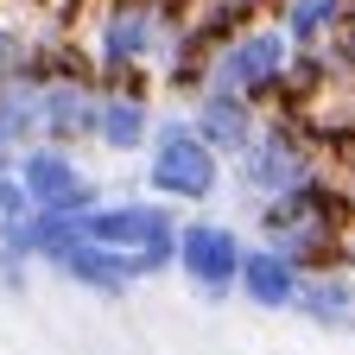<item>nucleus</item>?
I'll return each mask as SVG.
<instances>
[{
    "label": "nucleus",
    "mask_w": 355,
    "mask_h": 355,
    "mask_svg": "<svg viewBox=\"0 0 355 355\" xmlns=\"http://www.w3.org/2000/svg\"><path fill=\"white\" fill-rule=\"evenodd\" d=\"M140 184H146V197H159L171 209H209L229 184V165L197 140L184 108H159V127L140 153Z\"/></svg>",
    "instance_id": "nucleus-1"
},
{
    "label": "nucleus",
    "mask_w": 355,
    "mask_h": 355,
    "mask_svg": "<svg viewBox=\"0 0 355 355\" xmlns=\"http://www.w3.org/2000/svg\"><path fill=\"white\" fill-rule=\"evenodd\" d=\"M241 254H248L241 222L209 216V209L178 216L171 273L191 286V298H203V304H229V298H235V279H241Z\"/></svg>",
    "instance_id": "nucleus-2"
},
{
    "label": "nucleus",
    "mask_w": 355,
    "mask_h": 355,
    "mask_svg": "<svg viewBox=\"0 0 355 355\" xmlns=\"http://www.w3.org/2000/svg\"><path fill=\"white\" fill-rule=\"evenodd\" d=\"M311 171H324V159H318V146L304 140V127L266 114L260 133L229 159V184H235V197L248 209V203H266V197H279V191H298Z\"/></svg>",
    "instance_id": "nucleus-3"
},
{
    "label": "nucleus",
    "mask_w": 355,
    "mask_h": 355,
    "mask_svg": "<svg viewBox=\"0 0 355 355\" xmlns=\"http://www.w3.org/2000/svg\"><path fill=\"white\" fill-rule=\"evenodd\" d=\"M286 70H292V38H286L273 19H254L248 32H235V38L216 51L209 89H216V96H241L248 108L273 114L279 89H286Z\"/></svg>",
    "instance_id": "nucleus-4"
},
{
    "label": "nucleus",
    "mask_w": 355,
    "mask_h": 355,
    "mask_svg": "<svg viewBox=\"0 0 355 355\" xmlns=\"http://www.w3.org/2000/svg\"><path fill=\"white\" fill-rule=\"evenodd\" d=\"M13 178H19V191L32 197V209H96L108 191H102V178L89 171L83 153L70 146H51V140H32L13 153Z\"/></svg>",
    "instance_id": "nucleus-5"
},
{
    "label": "nucleus",
    "mask_w": 355,
    "mask_h": 355,
    "mask_svg": "<svg viewBox=\"0 0 355 355\" xmlns=\"http://www.w3.org/2000/svg\"><path fill=\"white\" fill-rule=\"evenodd\" d=\"M83 235L102 241L114 254H140V248H171L178 241V209L146 197V191H127V197H102L96 209L83 216Z\"/></svg>",
    "instance_id": "nucleus-6"
},
{
    "label": "nucleus",
    "mask_w": 355,
    "mask_h": 355,
    "mask_svg": "<svg viewBox=\"0 0 355 355\" xmlns=\"http://www.w3.org/2000/svg\"><path fill=\"white\" fill-rule=\"evenodd\" d=\"M96 114H102V83L96 76H51L38 83V140L96 153Z\"/></svg>",
    "instance_id": "nucleus-7"
},
{
    "label": "nucleus",
    "mask_w": 355,
    "mask_h": 355,
    "mask_svg": "<svg viewBox=\"0 0 355 355\" xmlns=\"http://www.w3.org/2000/svg\"><path fill=\"white\" fill-rule=\"evenodd\" d=\"M159 127V89L153 83H121L102 89V114H96V153L108 159H140Z\"/></svg>",
    "instance_id": "nucleus-8"
},
{
    "label": "nucleus",
    "mask_w": 355,
    "mask_h": 355,
    "mask_svg": "<svg viewBox=\"0 0 355 355\" xmlns=\"http://www.w3.org/2000/svg\"><path fill=\"white\" fill-rule=\"evenodd\" d=\"M44 273H58L64 286H76V292H89V298H127V292H133L127 254L89 241V235H76L64 254H51V260H44Z\"/></svg>",
    "instance_id": "nucleus-9"
},
{
    "label": "nucleus",
    "mask_w": 355,
    "mask_h": 355,
    "mask_svg": "<svg viewBox=\"0 0 355 355\" xmlns=\"http://www.w3.org/2000/svg\"><path fill=\"white\" fill-rule=\"evenodd\" d=\"M298 266L279 254V248H266L248 235V254H241V279H235V298H248L254 311H266V318H292V304H298Z\"/></svg>",
    "instance_id": "nucleus-10"
},
{
    "label": "nucleus",
    "mask_w": 355,
    "mask_h": 355,
    "mask_svg": "<svg viewBox=\"0 0 355 355\" xmlns=\"http://www.w3.org/2000/svg\"><path fill=\"white\" fill-rule=\"evenodd\" d=\"M184 114H191V127H197V140H203L222 165H229L254 133H260V121H266V114L248 108L241 96H216V89H203L197 102H184Z\"/></svg>",
    "instance_id": "nucleus-11"
},
{
    "label": "nucleus",
    "mask_w": 355,
    "mask_h": 355,
    "mask_svg": "<svg viewBox=\"0 0 355 355\" xmlns=\"http://www.w3.org/2000/svg\"><path fill=\"white\" fill-rule=\"evenodd\" d=\"M292 318H304L311 330H330V336H355V279L343 273V266H330V273H304Z\"/></svg>",
    "instance_id": "nucleus-12"
},
{
    "label": "nucleus",
    "mask_w": 355,
    "mask_h": 355,
    "mask_svg": "<svg viewBox=\"0 0 355 355\" xmlns=\"http://www.w3.org/2000/svg\"><path fill=\"white\" fill-rule=\"evenodd\" d=\"M273 26L292 38V51H324L343 26H355V0H279Z\"/></svg>",
    "instance_id": "nucleus-13"
},
{
    "label": "nucleus",
    "mask_w": 355,
    "mask_h": 355,
    "mask_svg": "<svg viewBox=\"0 0 355 355\" xmlns=\"http://www.w3.org/2000/svg\"><path fill=\"white\" fill-rule=\"evenodd\" d=\"M266 248H279L298 273H330V266H343V229H324V222H298L292 235L266 241Z\"/></svg>",
    "instance_id": "nucleus-14"
},
{
    "label": "nucleus",
    "mask_w": 355,
    "mask_h": 355,
    "mask_svg": "<svg viewBox=\"0 0 355 355\" xmlns=\"http://www.w3.org/2000/svg\"><path fill=\"white\" fill-rule=\"evenodd\" d=\"M0 140H7L13 153L38 140V83L32 76L0 83Z\"/></svg>",
    "instance_id": "nucleus-15"
},
{
    "label": "nucleus",
    "mask_w": 355,
    "mask_h": 355,
    "mask_svg": "<svg viewBox=\"0 0 355 355\" xmlns=\"http://www.w3.org/2000/svg\"><path fill=\"white\" fill-rule=\"evenodd\" d=\"M32 44H38V32H32L19 13H0V83L26 76V64H32Z\"/></svg>",
    "instance_id": "nucleus-16"
},
{
    "label": "nucleus",
    "mask_w": 355,
    "mask_h": 355,
    "mask_svg": "<svg viewBox=\"0 0 355 355\" xmlns=\"http://www.w3.org/2000/svg\"><path fill=\"white\" fill-rule=\"evenodd\" d=\"M26 216H32V197L19 191L13 171H0V241H19L26 235Z\"/></svg>",
    "instance_id": "nucleus-17"
},
{
    "label": "nucleus",
    "mask_w": 355,
    "mask_h": 355,
    "mask_svg": "<svg viewBox=\"0 0 355 355\" xmlns=\"http://www.w3.org/2000/svg\"><path fill=\"white\" fill-rule=\"evenodd\" d=\"M32 254L26 248H7V241H0V292H7V298H26L32 292Z\"/></svg>",
    "instance_id": "nucleus-18"
},
{
    "label": "nucleus",
    "mask_w": 355,
    "mask_h": 355,
    "mask_svg": "<svg viewBox=\"0 0 355 355\" xmlns=\"http://www.w3.org/2000/svg\"><path fill=\"white\" fill-rule=\"evenodd\" d=\"M343 273H349V279H355V229H349V235H343Z\"/></svg>",
    "instance_id": "nucleus-19"
},
{
    "label": "nucleus",
    "mask_w": 355,
    "mask_h": 355,
    "mask_svg": "<svg viewBox=\"0 0 355 355\" xmlns=\"http://www.w3.org/2000/svg\"><path fill=\"white\" fill-rule=\"evenodd\" d=\"M0 171H13V146L7 140H0Z\"/></svg>",
    "instance_id": "nucleus-20"
}]
</instances>
